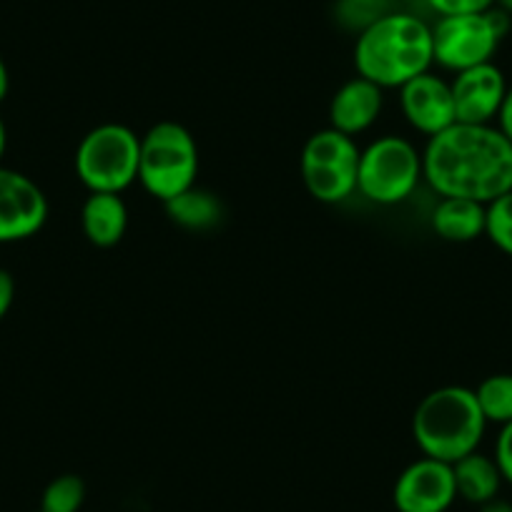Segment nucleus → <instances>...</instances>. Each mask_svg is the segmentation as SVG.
Here are the masks:
<instances>
[{"instance_id":"obj_1","label":"nucleus","mask_w":512,"mask_h":512,"mask_svg":"<svg viewBox=\"0 0 512 512\" xmlns=\"http://www.w3.org/2000/svg\"><path fill=\"white\" fill-rule=\"evenodd\" d=\"M422 179L442 199L487 206L512 191V141L492 123H452L427 141Z\"/></svg>"},{"instance_id":"obj_2","label":"nucleus","mask_w":512,"mask_h":512,"mask_svg":"<svg viewBox=\"0 0 512 512\" xmlns=\"http://www.w3.org/2000/svg\"><path fill=\"white\" fill-rule=\"evenodd\" d=\"M432 26L405 11H392L364 28L354 43V66L379 88H402L430 71Z\"/></svg>"},{"instance_id":"obj_3","label":"nucleus","mask_w":512,"mask_h":512,"mask_svg":"<svg viewBox=\"0 0 512 512\" xmlns=\"http://www.w3.org/2000/svg\"><path fill=\"white\" fill-rule=\"evenodd\" d=\"M485 427L487 420L477 405L475 390L457 384L422 397L412 415V437L422 455L450 465L480 447Z\"/></svg>"},{"instance_id":"obj_4","label":"nucleus","mask_w":512,"mask_h":512,"mask_svg":"<svg viewBox=\"0 0 512 512\" xmlns=\"http://www.w3.org/2000/svg\"><path fill=\"white\" fill-rule=\"evenodd\" d=\"M199 149L189 128L176 121H161L141 136L139 181L154 199L171 201L196 186Z\"/></svg>"},{"instance_id":"obj_5","label":"nucleus","mask_w":512,"mask_h":512,"mask_svg":"<svg viewBox=\"0 0 512 512\" xmlns=\"http://www.w3.org/2000/svg\"><path fill=\"white\" fill-rule=\"evenodd\" d=\"M141 136L123 123L91 128L76 149V174L88 191L121 194L139 181Z\"/></svg>"},{"instance_id":"obj_6","label":"nucleus","mask_w":512,"mask_h":512,"mask_svg":"<svg viewBox=\"0 0 512 512\" xmlns=\"http://www.w3.org/2000/svg\"><path fill=\"white\" fill-rule=\"evenodd\" d=\"M420 181L422 154L402 136H382L359 154L357 191L372 204H402Z\"/></svg>"},{"instance_id":"obj_7","label":"nucleus","mask_w":512,"mask_h":512,"mask_svg":"<svg viewBox=\"0 0 512 512\" xmlns=\"http://www.w3.org/2000/svg\"><path fill=\"white\" fill-rule=\"evenodd\" d=\"M510 31V16L500 8L472 16H447L432 26V58L452 73L490 63Z\"/></svg>"},{"instance_id":"obj_8","label":"nucleus","mask_w":512,"mask_h":512,"mask_svg":"<svg viewBox=\"0 0 512 512\" xmlns=\"http://www.w3.org/2000/svg\"><path fill=\"white\" fill-rule=\"evenodd\" d=\"M362 149L352 136L324 128L309 136L302 149V181L322 204H342L357 191V169Z\"/></svg>"},{"instance_id":"obj_9","label":"nucleus","mask_w":512,"mask_h":512,"mask_svg":"<svg viewBox=\"0 0 512 512\" xmlns=\"http://www.w3.org/2000/svg\"><path fill=\"white\" fill-rule=\"evenodd\" d=\"M392 500L397 512H447L457 500L452 465L432 457L412 462L397 477Z\"/></svg>"},{"instance_id":"obj_10","label":"nucleus","mask_w":512,"mask_h":512,"mask_svg":"<svg viewBox=\"0 0 512 512\" xmlns=\"http://www.w3.org/2000/svg\"><path fill=\"white\" fill-rule=\"evenodd\" d=\"M48 219V199L26 174L0 166V244L38 234Z\"/></svg>"},{"instance_id":"obj_11","label":"nucleus","mask_w":512,"mask_h":512,"mask_svg":"<svg viewBox=\"0 0 512 512\" xmlns=\"http://www.w3.org/2000/svg\"><path fill=\"white\" fill-rule=\"evenodd\" d=\"M450 88L457 123H480V126H485V123L497 121L510 86L505 81V73L490 61L455 73Z\"/></svg>"},{"instance_id":"obj_12","label":"nucleus","mask_w":512,"mask_h":512,"mask_svg":"<svg viewBox=\"0 0 512 512\" xmlns=\"http://www.w3.org/2000/svg\"><path fill=\"white\" fill-rule=\"evenodd\" d=\"M400 106L407 123L427 139L442 134L445 128L457 123L455 101L450 83L435 73H422L400 88Z\"/></svg>"},{"instance_id":"obj_13","label":"nucleus","mask_w":512,"mask_h":512,"mask_svg":"<svg viewBox=\"0 0 512 512\" xmlns=\"http://www.w3.org/2000/svg\"><path fill=\"white\" fill-rule=\"evenodd\" d=\"M382 88L367 78L357 76L344 83L329 103V126L347 136H357L367 131L382 113Z\"/></svg>"},{"instance_id":"obj_14","label":"nucleus","mask_w":512,"mask_h":512,"mask_svg":"<svg viewBox=\"0 0 512 512\" xmlns=\"http://www.w3.org/2000/svg\"><path fill=\"white\" fill-rule=\"evenodd\" d=\"M81 226L86 239L98 249H111L123 239L128 226V209L121 194L91 191L81 209Z\"/></svg>"},{"instance_id":"obj_15","label":"nucleus","mask_w":512,"mask_h":512,"mask_svg":"<svg viewBox=\"0 0 512 512\" xmlns=\"http://www.w3.org/2000/svg\"><path fill=\"white\" fill-rule=\"evenodd\" d=\"M487 206L472 199H440L432 211V229L452 244H467L485 234Z\"/></svg>"},{"instance_id":"obj_16","label":"nucleus","mask_w":512,"mask_h":512,"mask_svg":"<svg viewBox=\"0 0 512 512\" xmlns=\"http://www.w3.org/2000/svg\"><path fill=\"white\" fill-rule=\"evenodd\" d=\"M452 475H455L457 497L472 502V505H487V502L497 500V492L505 482L495 457H487L477 450L452 462Z\"/></svg>"},{"instance_id":"obj_17","label":"nucleus","mask_w":512,"mask_h":512,"mask_svg":"<svg viewBox=\"0 0 512 512\" xmlns=\"http://www.w3.org/2000/svg\"><path fill=\"white\" fill-rule=\"evenodd\" d=\"M164 206L171 221H176V224L191 231L214 229L224 219V206L216 199V194L199 189V186H191L189 191L179 194L176 199L166 201Z\"/></svg>"},{"instance_id":"obj_18","label":"nucleus","mask_w":512,"mask_h":512,"mask_svg":"<svg viewBox=\"0 0 512 512\" xmlns=\"http://www.w3.org/2000/svg\"><path fill=\"white\" fill-rule=\"evenodd\" d=\"M477 405L487 422L507 425L512 422V374H490L475 390Z\"/></svg>"},{"instance_id":"obj_19","label":"nucleus","mask_w":512,"mask_h":512,"mask_svg":"<svg viewBox=\"0 0 512 512\" xmlns=\"http://www.w3.org/2000/svg\"><path fill=\"white\" fill-rule=\"evenodd\" d=\"M397 0H337L334 13H337V21L342 23L349 31H364L372 23H377L379 18L390 16L392 11H397Z\"/></svg>"},{"instance_id":"obj_20","label":"nucleus","mask_w":512,"mask_h":512,"mask_svg":"<svg viewBox=\"0 0 512 512\" xmlns=\"http://www.w3.org/2000/svg\"><path fill=\"white\" fill-rule=\"evenodd\" d=\"M86 500V482L78 475H61L48 482L41 497V512H78Z\"/></svg>"},{"instance_id":"obj_21","label":"nucleus","mask_w":512,"mask_h":512,"mask_svg":"<svg viewBox=\"0 0 512 512\" xmlns=\"http://www.w3.org/2000/svg\"><path fill=\"white\" fill-rule=\"evenodd\" d=\"M485 236L502 254L512 256V191L487 204Z\"/></svg>"},{"instance_id":"obj_22","label":"nucleus","mask_w":512,"mask_h":512,"mask_svg":"<svg viewBox=\"0 0 512 512\" xmlns=\"http://www.w3.org/2000/svg\"><path fill=\"white\" fill-rule=\"evenodd\" d=\"M427 6L440 18L447 16H472L495 8V0H427Z\"/></svg>"},{"instance_id":"obj_23","label":"nucleus","mask_w":512,"mask_h":512,"mask_svg":"<svg viewBox=\"0 0 512 512\" xmlns=\"http://www.w3.org/2000/svg\"><path fill=\"white\" fill-rule=\"evenodd\" d=\"M495 462L500 467V475L507 485H512V422L500 427V435L495 442Z\"/></svg>"},{"instance_id":"obj_24","label":"nucleus","mask_w":512,"mask_h":512,"mask_svg":"<svg viewBox=\"0 0 512 512\" xmlns=\"http://www.w3.org/2000/svg\"><path fill=\"white\" fill-rule=\"evenodd\" d=\"M13 299H16V282H13L11 272L0 269V319L11 312Z\"/></svg>"},{"instance_id":"obj_25","label":"nucleus","mask_w":512,"mask_h":512,"mask_svg":"<svg viewBox=\"0 0 512 512\" xmlns=\"http://www.w3.org/2000/svg\"><path fill=\"white\" fill-rule=\"evenodd\" d=\"M497 128H500L502 134L512 141V86L507 88L505 103H502L500 116H497Z\"/></svg>"},{"instance_id":"obj_26","label":"nucleus","mask_w":512,"mask_h":512,"mask_svg":"<svg viewBox=\"0 0 512 512\" xmlns=\"http://www.w3.org/2000/svg\"><path fill=\"white\" fill-rule=\"evenodd\" d=\"M8 88H11V76H8V66H6V61H3V58H0V103L6 101Z\"/></svg>"},{"instance_id":"obj_27","label":"nucleus","mask_w":512,"mask_h":512,"mask_svg":"<svg viewBox=\"0 0 512 512\" xmlns=\"http://www.w3.org/2000/svg\"><path fill=\"white\" fill-rule=\"evenodd\" d=\"M6 144H8V134H6V123L0 118V159L6 154Z\"/></svg>"},{"instance_id":"obj_28","label":"nucleus","mask_w":512,"mask_h":512,"mask_svg":"<svg viewBox=\"0 0 512 512\" xmlns=\"http://www.w3.org/2000/svg\"><path fill=\"white\" fill-rule=\"evenodd\" d=\"M495 8H500L502 13H507L512 18V0H495Z\"/></svg>"},{"instance_id":"obj_29","label":"nucleus","mask_w":512,"mask_h":512,"mask_svg":"<svg viewBox=\"0 0 512 512\" xmlns=\"http://www.w3.org/2000/svg\"><path fill=\"white\" fill-rule=\"evenodd\" d=\"M397 3H410V0H397Z\"/></svg>"},{"instance_id":"obj_30","label":"nucleus","mask_w":512,"mask_h":512,"mask_svg":"<svg viewBox=\"0 0 512 512\" xmlns=\"http://www.w3.org/2000/svg\"><path fill=\"white\" fill-rule=\"evenodd\" d=\"M510 512H512V510H510Z\"/></svg>"}]
</instances>
